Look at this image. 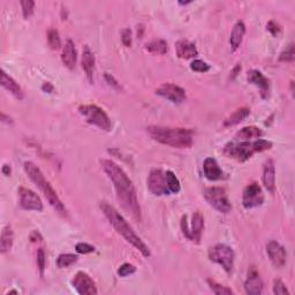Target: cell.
I'll return each instance as SVG.
<instances>
[{
	"label": "cell",
	"mask_w": 295,
	"mask_h": 295,
	"mask_svg": "<svg viewBox=\"0 0 295 295\" xmlns=\"http://www.w3.org/2000/svg\"><path fill=\"white\" fill-rule=\"evenodd\" d=\"M2 122L10 125V124H13V120H12V118L10 116H6L5 113L2 112Z\"/></svg>",
	"instance_id": "45"
},
{
	"label": "cell",
	"mask_w": 295,
	"mask_h": 295,
	"mask_svg": "<svg viewBox=\"0 0 295 295\" xmlns=\"http://www.w3.org/2000/svg\"><path fill=\"white\" fill-rule=\"evenodd\" d=\"M263 185L270 194H275L276 192V168L275 163L271 158L265 161L263 165Z\"/></svg>",
	"instance_id": "18"
},
{
	"label": "cell",
	"mask_w": 295,
	"mask_h": 295,
	"mask_svg": "<svg viewBox=\"0 0 295 295\" xmlns=\"http://www.w3.org/2000/svg\"><path fill=\"white\" fill-rule=\"evenodd\" d=\"M2 172H3L4 175L10 176L11 173H12V168H11L10 165H7V164H5V165H4L3 168H2Z\"/></svg>",
	"instance_id": "46"
},
{
	"label": "cell",
	"mask_w": 295,
	"mask_h": 295,
	"mask_svg": "<svg viewBox=\"0 0 295 295\" xmlns=\"http://www.w3.org/2000/svg\"><path fill=\"white\" fill-rule=\"evenodd\" d=\"M209 260L213 263H217L225 270L227 273H231L234 268L235 254L230 246L224 243H218L209 248Z\"/></svg>",
	"instance_id": "7"
},
{
	"label": "cell",
	"mask_w": 295,
	"mask_h": 295,
	"mask_svg": "<svg viewBox=\"0 0 295 295\" xmlns=\"http://www.w3.org/2000/svg\"><path fill=\"white\" fill-rule=\"evenodd\" d=\"M121 41L124 45L127 46V48L132 45V31H130V29H124V30H122Z\"/></svg>",
	"instance_id": "41"
},
{
	"label": "cell",
	"mask_w": 295,
	"mask_h": 295,
	"mask_svg": "<svg viewBox=\"0 0 295 295\" xmlns=\"http://www.w3.org/2000/svg\"><path fill=\"white\" fill-rule=\"evenodd\" d=\"M29 239H30V241L33 242V243H36V242H42L43 241V237H42V234L40 233L39 231H33L30 233V235H29Z\"/></svg>",
	"instance_id": "43"
},
{
	"label": "cell",
	"mask_w": 295,
	"mask_h": 295,
	"mask_svg": "<svg viewBox=\"0 0 295 295\" xmlns=\"http://www.w3.org/2000/svg\"><path fill=\"white\" fill-rule=\"evenodd\" d=\"M80 115L86 118V121L88 124L97 126V127L105 130V132H109L112 128L111 120H109L108 116L105 113L103 108L97 106V105L86 104L81 105L79 107Z\"/></svg>",
	"instance_id": "6"
},
{
	"label": "cell",
	"mask_w": 295,
	"mask_h": 295,
	"mask_svg": "<svg viewBox=\"0 0 295 295\" xmlns=\"http://www.w3.org/2000/svg\"><path fill=\"white\" fill-rule=\"evenodd\" d=\"M21 7H22V13H23V18L28 20L30 19L32 14H33V8H35V2L32 0H22L20 3Z\"/></svg>",
	"instance_id": "34"
},
{
	"label": "cell",
	"mask_w": 295,
	"mask_h": 295,
	"mask_svg": "<svg viewBox=\"0 0 295 295\" xmlns=\"http://www.w3.org/2000/svg\"><path fill=\"white\" fill-rule=\"evenodd\" d=\"M156 94L174 104H181L187 99L186 90L173 83L162 84L161 87L156 89Z\"/></svg>",
	"instance_id": "13"
},
{
	"label": "cell",
	"mask_w": 295,
	"mask_h": 295,
	"mask_svg": "<svg viewBox=\"0 0 295 295\" xmlns=\"http://www.w3.org/2000/svg\"><path fill=\"white\" fill-rule=\"evenodd\" d=\"M165 178H166V182H167V186H168V189H170V192L173 194H178L180 192L181 186H180V181L178 178H176V175L172 171H166Z\"/></svg>",
	"instance_id": "29"
},
{
	"label": "cell",
	"mask_w": 295,
	"mask_h": 295,
	"mask_svg": "<svg viewBox=\"0 0 295 295\" xmlns=\"http://www.w3.org/2000/svg\"><path fill=\"white\" fill-rule=\"evenodd\" d=\"M240 70H241V65L238 64L237 66L234 67V69L232 70V73H231V79H234L235 77H237V75H238V73H239Z\"/></svg>",
	"instance_id": "47"
},
{
	"label": "cell",
	"mask_w": 295,
	"mask_h": 295,
	"mask_svg": "<svg viewBox=\"0 0 295 295\" xmlns=\"http://www.w3.org/2000/svg\"><path fill=\"white\" fill-rule=\"evenodd\" d=\"M146 133L154 141L176 149L191 148L194 143L193 130L188 128L163 127V126H149Z\"/></svg>",
	"instance_id": "3"
},
{
	"label": "cell",
	"mask_w": 295,
	"mask_h": 295,
	"mask_svg": "<svg viewBox=\"0 0 295 295\" xmlns=\"http://www.w3.org/2000/svg\"><path fill=\"white\" fill-rule=\"evenodd\" d=\"M279 60L282 62H293L295 60V51H294V44L290 43L286 49L280 53Z\"/></svg>",
	"instance_id": "33"
},
{
	"label": "cell",
	"mask_w": 295,
	"mask_h": 295,
	"mask_svg": "<svg viewBox=\"0 0 295 295\" xmlns=\"http://www.w3.org/2000/svg\"><path fill=\"white\" fill-rule=\"evenodd\" d=\"M104 78H105V80H106V82L109 84V86H112L113 88H116V89H120V84L118 83L117 80L115 78H113L111 74L105 73L104 74Z\"/></svg>",
	"instance_id": "42"
},
{
	"label": "cell",
	"mask_w": 295,
	"mask_h": 295,
	"mask_svg": "<svg viewBox=\"0 0 295 295\" xmlns=\"http://www.w3.org/2000/svg\"><path fill=\"white\" fill-rule=\"evenodd\" d=\"M145 50L150 53L164 56V54H166L168 51V45L166 41L155 40V41L149 42V43L145 45Z\"/></svg>",
	"instance_id": "28"
},
{
	"label": "cell",
	"mask_w": 295,
	"mask_h": 295,
	"mask_svg": "<svg viewBox=\"0 0 295 295\" xmlns=\"http://www.w3.org/2000/svg\"><path fill=\"white\" fill-rule=\"evenodd\" d=\"M267 30L271 33L272 36H278L281 32L280 24H278L275 21H269L267 23Z\"/></svg>",
	"instance_id": "40"
},
{
	"label": "cell",
	"mask_w": 295,
	"mask_h": 295,
	"mask_svg": "<svg viewBox=\"0 0 295 295\" xmlns=\"http://www.w3.org/2000/svg\"><path fill=\"white\" fill-rule=\"evenodd\" d=\"M181 230L185 238L191 240L193 242L199 243L201 241L202 232L204 230V217L200 211H195L193 213L192 217V224L191 227L188 225L187 216H183L181 218Z\"/></svg>",
	"instance_id": "9"
},
{
	"label": "cell",
	"mask_w": 295,
	"mask_h": 295,
	"mask_svg": "<svg viewBox=\"0 0 295 295\" xmlns=\"http://www.w3.org/2000/svg\"><path fill=\"white\" fill-rule=\"evenodd\" d=\"M204 176L210 181H218L224 178V172L219 167L217 161L214 158H206L203 163Z\"/></svg>",
	"instance_id": "20"
},
{
	"label": "cell",
	"mask_w": 295,
	"mask_h": 295,
	"mask_svg": "<svg viewBox=\"0 0 295 295\" xmlns=\"http://www.w3.org/2000/svg\"><path fill=\"white\" fill-rule=\"evenodd\" d=\"M263 281L257 272V270L252 267L248 272V278L244 282V290L249 295H260L263 293Z\"/></svg>",
	"instance_id": "17"
},
{
	"label": "cell",
	"mask_w": 295,
	"mask_h": 295,
	"mask_svg": "<svg viewBox=\"0 0 295 295\" xmlns=\"http://www.w3.org/2000/svg\"><path fill=\"white\" fill-rule=\"evenodd\" d=\"M100 210L103 211L104 216L107 218L109 224L113 226V229H115L126 241L132 244L135 249H137L144 257L151 256L149 247H148L146 244L142 241V239L135 233L132 226L128 224L127 220L122 217V214H120L117 209L113 208V206L111 204H108L107 202H102V203H100Z\"/></svg>",
	"instance_id": "2"
},
{
	"label": "cell",
	"mask_w": 295,
	"mask_h": 295,
	"mask_svg": "<svg viewBox=\"0 0 295 295\" xmlns=\"http://www.w3.org/2000/svg\"><path fill=\"white\" fill-rule=\"evenodd\" d=\"M176 56L180 59H193L199 56V51H197L196 46L192 42L187 40H180L176 42L175 44Z\"/></svg>",
	"instance_id": "21"
},
{
	"label": "cell",
	"mask_w": 295,
	"mask_h": 295,
	"mask_svg": "<svg viewBox=\"0 0 295 295\" xmlns=\"http://www.w3.org/2000/svg\"><path fill=\"white\" fill-rule=\"evenodd\" d=\"M78 60V52L77 49H75V44L71 40H67L66 44L62 49L61 53V61L67 68L73 70L75 68V65H77Z\"/></svg>",
	"instance_id": "19"
},
{
	"label": "cell",
	"mask_w": 295,
	"mask_h": 295,
	"mask_svg": "<svg viewBox=\"0 0 295 295\" xmlns=\"http://www.w3.org/2000/svg\"><path fill=\"white\" fill-rule=\"evenodd\" d=\"M135 272H136V268H135L133 264L129 263H124L119 269H118V276L119 277H127L133 275Z\"/></svg>",
	"instance_id": "37"
},
{
	"label": "cell",
	"mask_w": 295,
	"mask_h": 295,
	"mask_svg": "<svg viewBox=\"0 0 295 295\" xmlns=\"http://www.w3.org/2000/svg\"><path fill=\"white\" fill-rule=\"evenodd\" d=\"M208 285L210 289L212 290V292L216 294V295H230V294H233V290L231 288L226 287L224 285H220L216 282L214 280L211 279H208Z\"/></svg>",
	"instance_id": "32"
},
{
	"label": "cell",
	"mask_w": 295,
	"mask_h": 295,
	"mask_svg": "<svg viewBox=\"0 0 295 295\" xmlns=\"http://www.w3.org/2000/svg\"><path fill=\"white\" fill-rule=\"evenodd\" d=\"M99 163L103 171L107 174L109 180L113 182V186H115L117 192L118 201L121 203L122 208L132 214L134 219L141 222V206L140 203H138L136 189H135L132 180L128 178L126 172L113 161H109V159H100Z\"/></svg>",
	"instance_id": "1"
},
{
	"label": "cell",
	"mask_w": 295,
	"mask_h": 295,
	"mask_svg": "<svg viewBox=\"0 0 295 295\" xmlns=\"http://www.w3.org/2000/svg\"><path fill=\"white\" fill-rule=\"evenodd\" d=\"M7 294H18V292H16V290H10Z\"/></svg>",
	"instance_id": "48"
},
{
	"label": "cell",
	"mask_w": 295,
	"mask_h": 295,
	"mask_svg": "<svg viewBox=\"0 0 295 295\" xmlns=\"http://www.w3.org/2000/svg\"><path fill=\"white\" fill-rule=\"evenodd\" d=\"M248 82L254 84L257 88H259L261 91V97L262 98H268L269 96V90H270V81L262 74V71L257 70V69H251L248 71L247 75Z\"/></svg>",
	"instance_id": "16"
},
{
	"label": "cell",
	"mask_w": 295,
	"mask_h": 295,
	"mask_svg": "<svg viewBox=\"0 0 295 295\" xmlns=\"http://www.w3.org/2000/svg\"><path fill=\"white\" fill-rule=\"evenodd\" d=\"M204 199L206 202L220 213H229L232 210L231 201L229 200L225 188L209 187L204 191Z\"/></svg>",
	"instance_id": "8"
},
{
	"label": "cell",
	"mask_w": 295,
	"mask_h": 295,
	"mask_svg": "<svg viewBox=\"0 0 295 295\" xmlns=\"http://www.w3.org/2000/svg\"><path fill=\"white\" fill-rule=\"evenodd\" d=\"M267 254L276 268H282L286 264L287 252H286L284 246H281L279 242L275 241V240H271L267 244Z\"/></svg>",
	"instance_id": "15"
},
{
	"label": "cell",
	"mask_w": 295,
	"mask_h": 295,
	"mask_svg": "<svg viewBox=\"0 0 295 295\" xmlns=\"http://www.w3.org/2000/svg\"><path fill=\"white\" fill-rule=\"evenodd\" d=\"M79 257L78 255H74V254H61L58 256L57 259V265L58 268L60 269H65V268H68L70 265H73L75 262H78Z\"/></svg>",
	"instance_id": "30"
},
{
	"label": "cell",
	"mask_w": 295,
	"mask_h": 295,
	"mask_svg": "<svg viewBox=\"0 0 295 295\" xmlns=\"http://www.w3.org/2000/svg\"><path fill=\"white\" fill-rule=\"evenodd\" d=\"M82 68L86 71V75L89 82H92L94 80V71H95V56L90 51L89 46H84L82 53Z\"/></svg>",
	"instance_id": "23"
},
{
	"label": "cell",
	"mask_w": 295,
	"mask_h": 295,
	"mask_svg": "<svg viewBox=\"0 0 295 295\" xmlns=\"http://www.w3.org/2000/svg\"><path fill=\"white\" fill-rule=\"evenodd\" d=\"M250 116V109L248 107H241L238 108L237 111L232 113L224 120L225 127H232V126L239 125L240 122H242L247 117Z\"/></svg>",
	"instance_id": "27"
},
{
	"label": "cell",
	"mask_w": 295,
	"mask_h": 295,
	"mask_svg": "<svg viewBox=\"0 0 295 295\" xmlns=\"http://www.w3.org/2000/svg\"><path fill=\"white\" fill-rule=\"evenodd\" d=\"M191 69L196 71V73H206V71L210 70V66L205 61L196 59L191 64Z\"/></svg>",
	"instance_id": "36"
},
{
	"label": "cell",
	"mask_w": 295,
	"mask_h": 295,
	"mask_svg": "<svg viewBox=\"0 0 295 295\" xmlns=\"http://www.w3.org/2000/svg\"><path fill=\"white\" fill-rule=\"evenodd\" d=\"M24 171H26L29 179H30L32 182L40 188V191L43 193V195L45 196V199L48 200L50 205H51L58 213H60L61 216H66L67 210L64 203H62L61 200L59 199L58 194L51 186V183L45 179L41 168L32 162H26L24 163Z\"/></svg>",
	"instance_id": "4"
},
{
	"label": "cell",
	"mask_w": 295,
	"mask_h": 295,
	"mask_svg": "<svg viewBox=\"0 0 295 295\" xmlns=\"http://www.w3.org/2000/svg\"><path fill=\"white\" fill-rule=\"evenodd\" d=\"M42 90L44 92H48V94H52L54 91V87L51 82H45L43 86H42Z\"/></svg>",
	"instance_id": "44"
},
{
	"label": "cell",
	"mask_w": 295,
	"mask_h": 295,
	"mask_svg": "<svg viewBox=\"0 0 295 295\" xmlns=\"http://www.w3.org/2000/svg\"><path fill=\"white\" fill-rule=\"evenodd\" d=\"M272 148V142L263 138H257L254 142L240 141L230 142L224 146V154L230 158H234L239 162H246L257 153L270 150Z\"/></svg>",
	"instance_id": "5"
},
{
	"label": "cell",
	"mask_w": 295,
	"mask_h": 295,
	"mask_svg": "<svg viewBox=\"0 0 295 295\" xmlns=\"http://www.w3.org/2000/svg\"><path fill=\"white\" fill-rule=\"evenodd\" d=\"M14 242V233L12 230L11 225H7L4 227L2 232V237H0V252L2 254H6L10 251L13 247Z\"/></svg>",
	"instance_id": "25"
},
{
	"label": "cell",
	"mask_w": 295,
	"mask_h": 295,
	"mask_svg": "<svg viewBox=\"0 0 295 295\" xmlns=\"http://www.w3.org/2000/svg\"><path fill=\"white\" fill-rule=\"evenodd\" d=\"M71 285L77 289V292L81 295H96L97 287L95 281L91 279L86 272L79 271L71 280Z\"/></svg>",
	"instance_id": "14"
},
{
	"label": "cell",
	"mask_w": 295,
	"mask_h": 295,
	"mask_svg": "<svg viewBox=\"0 0 295 295\" xmlns=\"http://www.w3.org/2000/svg\"><path fill=\"white\" fill-rule=\"evenodd\" d=\"M0 82H2V86L5 88L7 91H10L12 95H13L16 99H23V91L21 89V87L14 79H12L10 75H8L5 70H2V79H0Z\"/></svg>",
	"instance_id": "22"
},
{
	"label": "cell",
	"mask_w": 295,
	"mask_h": 295,
	"mask_svg": "<svg viewBox=\"0 0 295 295\" xmlns=\"http://www.w3.org/2000/svg\"><path fill=\"white\" fill-rule=\"evenodd\" d=\"M37 267H39L41 277H43L46 267V254L43 248H40V249L37 250Z\"/></svg>",
	"instance_id": "35"
},
{
	"label": "cell",
	"mask_w": 295,
	"mask_h": 295,
	"mask_svg": "<svg viewBox=\"0 0 295 295\" xmlns=\"http://www.w3.org/2000/svg\"><path fill=\"white\" fill-rule=\"evenodd\" d=\"M264 202L262 188L257 182H251L244 188L242 194V204L246 209H254L261 206Z\"/></svg>",
	"instance_id": "11"
},
{
	"label": "cell",
	"mask_w": 295,
	"mask_h": 295,
	"mask_svg": "<svg viewBox=\"0 0 295 295\" xmlns=\"http://www.w3.org/2000/svg\"><path fill=\"white\" fill-rule=\"evenodd\" d=\"M19 197H20V206L28 211H43V202L41 197L35 192L26 187L19 188Z\"/></svg>",
	"instance_id": "12"
},
{
	"label": "cell",
	"mask_w": 295,
	"mask_h": 295,
	"mask_svg": "<svg viewBox=\"0 0 295 295\" xmlns=\"http://www.w3.org/2000/svg\"><path fill=\"white\" fill-rule=\"evenodd\" d=\"M273 293L276 295H288L289 292L286 285L280 279H276L273 281Z\"/></svg>",
	"instance_id": "39"
},
{
	"label": "cell",
	"mask_w": 295,
	"mask_h": 295,
	"mask_svg": "<svg viewBox=\"0 0 295 295\" xmlns=\"http://www.w3.org/2000/svg\"><path fill=\"white\" fill-rule=\"evenodd\" d=\"M48 42H49L50 48H51L52 50H59L61 48V39L57 29H54V28L49 29Z\"/></svg>",
	"instance_id": "31"
},
{
	"label": "cell",
	"mask_w": 295,
	"mask_h": 295,
	"mask_svg": "<svg viewBox=\"0 0 295 295\" xmlns=\"http://www.w3.org/2000/svg\"><path fill=\"white\" fill-rule=\"evenodd\" d=\"M263 135L262 129L256 127V126H248L240 129L235 135V140L237 141H250L252 138H261Z\"/></svg>",
	"instance_id": "26"
},
{
	"label": "cell",
	"mask_w": 295,
	"mask_h": 295,
	"mask_svg": "<svg viewBox=\"0 0 295 295\" xmlns=\"http://www.w3.org/2000/svg\"><path fill=\"white\" fill-rule=\"evenodd\" d=\"M75 250H77L78 254L86 255V254H91V252H95L96 248L94 246H91V244H89V243L79 242V243H77V246H75Z\"/></svg>",
	"instance_id": "38"
},
{
	"label": "cell",
	"mask_w": 295,
	"mask_h": 295,
	"mask_svg": "<svg viewBox=\"0 0 295 295\" xmlns=\"http://www.w3.org/2000/svg\"><path fill=\"white\" fill-rule=\"evenodd\" d=\"M244 33H246V26H244L242 21H238V22L235 23V26L233 27V30H232L230 37V44L233 51H237L240 48V45H241L243 41Z\"/></svg>",
	"instance_id": "24"
},
{
	"label": "cell",
	"mask_w": 295,
	"mask_h": 295,
	"mask_svg": "<svg viewBox=\"0 0 295 295\" xmlns=\"http://www.w3.org/2000/svg\"><path fill=\"white\" fill-rule=\"evenodd\" d=\"M146 183L150 193L154 194L155 196L170 195L171 194L166 182L165 172H163L161 168H154L150 171Z\"/></svg>",
	"instance_id": "10"
}]
</instances>
